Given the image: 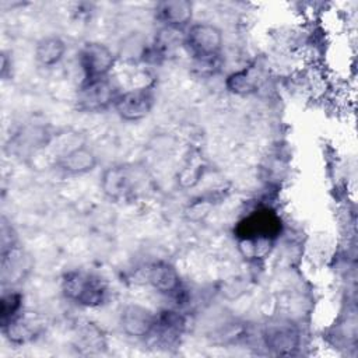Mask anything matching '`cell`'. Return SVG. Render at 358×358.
<instances>
[{
    "instance_id": "6da1fadb",
    "label": "cell",
    "mask_w": 358,
    "mask_h": 358,
    "mask_svg": "<svg viewBox=\"0 0 358 358\" xmlns=\"http://www.w3.org/2000/svg\"><path fill=\"white\" fill-rule=\"evenodd\" d=\"M62 291L64 296L81 306L95 308L105 303L109 288L105 280L87 270H70L62 278Z\"/></svg>"
},
{
    "instance_id": "7a4b0ae2",
    "label": "cell",
    "mask_w": 358,
    "mask_h": 358,
    "mask_svg": "<svg viewBox=\"0 0 358 358\" xmlns=\"http://www.w3.org/2000/svg\"><path fill=\"white\" fill-rule=\"evenodd\" d=\"M282 222L278 214L262 207L243 217L235 227V235L241 243H267L270 245L281 234Z\"/></svg>"
},
{
    "instance_id": "3957f363",
    "label": "cell",
    "mask_w": 358,
    "mask_h": 358,
    "mask_svg": "<svg viewBox=\"0 0 358 358\" xmlns=\"http://www.w3.org/2000/svg\"><path fill=\"white\" fill-rule=\"evenodd\" d=\"M183 42L196 59L211 62L222 49V32L213 24L197 22L187 29Z\"/></svg>"
},
{
    "instance_id": "277c9868",
    "label": "cell",
    "mask_w": 358,
    "mask_h": 358,
    "mask_svg": "<svg viewBox=\"0 0 358 358\" xmlns=\"http://www.w3.org/2000/svg\"><path fill=\"white\" fill-rule=\"evenodd\" d=\"M119 95L117 87L109 78H96L84 81L77 92V108L83 112H101L113 106Z\"/></svg>"
},
{
    "instance_id": "5b68a950",
    "label": "cell",
    "mask_w": 358,
    "mask_h": 358,
    "mask_svg": "<svg viewBox=\"0 0 358 358\" xmlns=\"http://www.w3.org/2000/svg\"><path fill=\"white\" fill-rule=\"evenodd\" d=\"M115 62V53L101 42H87L78 52V63L84 74V81L108 77Z\"/></svg>"
},
{
    "instance_id": "8992f818",
    "label": "cell",
    "mask_w": 358,
    "mask_h": 358,
    "mask_svg": "<svg viewBox=\"0 0 358 358\" xmlns=\"http://www.w3.org/2000/svg\"><path fill=\"white\" fill-rule=\"evenodd\" d=\"M155 103L154 91L150 87L133 88L119 92L115 99L113 109L126 122H137L144 119Z\"/></svg>"
},
{
    "instance_id": "52a82bcc",
    "label": "cell",
    "mask_w": 358,
    "mask_h": 358,
    "mask_svg": "<svg viewBox=\"0 0 358 358\" xmlns=\"http://www.w3.org/2000/svg\"><path fill=\"white\" fill-rule=\"evenodd\" d=\"M138 186V176L134 168L127 165H115L102 173L101 187L112 200H123L130 197Z\"/></svg>"
},
{
    "instance_id": "ba28073f",
    "label": "cell",
    "mask_w": 358,
    "mask_h": 358,
    "mask_svg": "<svg viewBox=\"0 0 358 358\" xmlns=\"http://www.w3.org/2000/svg\"><path fill=\"white\" fill-rule=\"evenodd\" d=\"M157 315L148 308L137 303L127 305L120 313V329L122 331L134 338L148 337L155 326Z\"/></svg>"
},
{
    "instance_id": "9c48e42d",
    "label": "cell",
    "mask_w": 358,
    "mask_h": 358,
    "mask_svg": "<svg viewBox=\"0 0 358 358\" xmlns=\"http://www.w3.org/2000/svg\"><path fill=\"white\" fill-rule=\"evenodd\" d=\"M4 336L14 344H25L35 340L45 329L42 317L34 312H20L1 326Z\"/></svg>"
},
{
    "instance_id": "30bf717a",
    "label": "cell",
    "mask_w": 358,
    "mask_h": 358,
    "mask_svg": "<svg viewBox=\"0 0 358 358\" xmlns=\"http://www.w3.org/2000/svg\"><path fill=\"white\" fill-rule=\"evenodd\" d=\"M266 345L278 354H291L299 344V333L289 322H274L263 331Z\"/></svg>"
},
{
    "instance_id": "8fae6325",
    "label": "cell",
    "mask_w": 358,
    "mask_h": 358,
    "mask_svg": "<svg viewBox=\"0 0 358 358\" xmlns=\"http://www.w3.org/2000/svg\"><path fill=\"white\" fill-rule=\"evenodd\" d=\"M185 324V316L180 315L178 310H161L159 313H157V322L150 336H154L159 344L168 347L178 343L179 337L183 334Z\"/></svg>"
},
{
    "instance_id": "7c38bea8",
    "label": "cell",
    "mask_w": 358,
    "mask_h": 358,
    "mask_svg": "<svg viewBox=\"0 0 358 358\" xmlns=\"http://www.w3.org/2000/svg\"><path fill=\"white\" fill-rule=\"evenodd\" d=\"M157 18L165 28L179 29L187 25L193 15V4L187 0H169L157 4Z\"/></svg>"
},
{
    "instance_id": "4fadbf2b",
    "label": "cell",
    "mask_w": 358,
    "mask_h": 358,
    "mask_svg": "<svg viewBox=\"0 0 358 358\" xmlns=\"http://www.w3.org/2000/svg\"><path fill=\"white\" fill-rule=\"evenodd\" d=\"M147 282L161 294H176L180 289V278L176 268L166 262H155L148 266Z\"/></svg>"
},
{
    "instance_id": "5bb4252c",
    "label": "cell",
    "mask_w": 358,
    "mask_h": 358,
    "mask_svg": "<svg viewBox=\"0 0 358 358\" xmlns=\"http://www.w3.org/2000/svg\"><path fill=\"white\" fill-rule=\"evenodd\" d=\"M96 155L85 145L71 148L57 161L59 168L69 175H83L92 171L96 166Z\"/></svg>"
},
{
    "instance_id": "9a60e30c",
    "label": "cell",
    "mask_w": 358,
    "mask_h": 358,
    "mask_svg": "<svg viewBox=\"0 0 358 358\" xmlns=\"http://www.w3.org/2000/svg\"><path fill=\"white\" fill-rule=\"evenodd\" d=\"M66 53V43L60 36L48 35L38 41L35 46V59L42 67L57 64Z\"/></svg>"
},
{
    "instance_id": "2e32d148",
    "label": "cell",
    "mask_w": 358,
    "mask_h": 358,
    "mask_svg": "<svg viewBox=\"0 0 358 358\" xmlns=\"http://www.w3.org/2000/svg\"><path fill=\"white\" fill-rule=\"evenodd\" d=\"M262 80L260 69H257V66H249L232 73L227 78V87L231 92L246 95L255 92L260 87Z\"/></svg>"
},
{
    "instance_id": "e0dca14e",
    "label": "cell",
    "mask_w": 358,
    "mask_h": 358,
    "mask_svg": "<svg viewBox=\"0 0 358 358\" xmlns=\"http://www.w3.org/2000/svg\"><path fill=\"white\" fill-rule=\"evenodd\" d=\"M145 41L140 34L129 35L120 45L119 56L127 62H137L144 59L147 53Z\"/></svg>"
},
{
    "instance_id": "ac0fdd59",
    "label": "cell",
    "mask_w": 358,
    "mask_h": 358,
    "mask_svg": "<svg viewBox=\"0 0 358 358\" xmlns=\"http://www.w3.org/2000/svg\"><path fill=\"white\" fill-rule=\"evenodd\" d=\"M22 310V295L17 291L3 294L1 308H0V322L1 326L10 322Z\"/></svg>"
},
{
    "instance_id": "d6986e66",
    "label": "cell",
    "mask_w": 358,
    "mask_h": 358,
    "mask_svg": "<svg viewBox=\"0 0 358 358\" xmlns=\"http://www.w3.org/2000/svg\"><path fill=\"white\" fill-rule=\"evenodd\" d=\"M78 347L85 348L90 352L94 350H99L103 345V337L98 327H95L91 323H87L80 331H78Z\"/></svg>"
}]
</instances>
